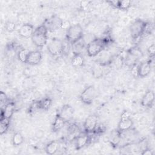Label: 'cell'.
Wrapping results in <instances>:
<instances>
[{"instance_id": "52a82bcc", "label": "cell", "mask_w": 155, "mask_h": 155, "mask_svg": "<svg viewBox=\"0 0 155 155\" xmlns=\"http://www.w3.org/2000/svg\"><path fill=\"white\" fill-rule=\"evenodd\" d=\"M96 96V90L93 85L87 87L81 93L80 99L86 105L91 104Z\"/></svg>"}, {"instance_id": "ba28073f", "label": "cell", "mask_w": 155, "mask_h": 155, "mask_svg": "<svg viewBox=\"0 0 155 155\" xmlns=\"http://www.w3.org/2000/svg\"><path fill=\"white\" fill-rule=\"evenodd\" d=\"M63 20L58 15H53L47 19H45L42 24L45 25L48 31H53L61 29Z\"/></svg>"}, {"instance_id": "83f0119b", "label": "cell", "mask_w": 155, "mask_h": 155, "mask_svg": "<svg viewBox=\"0 0 155 155\" xmlns=\"http://www.w3.org/2000/svg\"><path fill=\"white\" fill-rule=\"evenodd\" d=\"M104 67L101 65L97 63H96V64L94 66L93 68V74L96 78H99L102 76L104 71Z\"/></svg>"}, {"instance_id": "603a6c76", "label": "cell", "mask_w": 155, "mask_h": 155, "mask_svg": "<svg viewBox=\"0 0 155 155\" xmlns=\"http://www.w3.org/2000/svg\"><path fill=\"white\" fill-rule=\"evenodd\" d=\"M36 102L39 109L43 110H47L52 104V100L48 97H44Z\"/></svg>"}, {"instance_id": "4316f807", "label": "cell", "mask_w": 155, "mask_h": 155, "mask_svg": "<svg viewBox=\"0 0 155 155\" xmlns=\"http://www.w3.org/2000/svg\"><path fill=\"white\" fill-rule=\"evenodd\" d=\"M10 120L7 119L5 117L0 118V134L1 135H2L4 133H5L9 126H10Z\"/></svg>"}, {"instance_id": "6da1fadb", "label": "cell", "mask_w": 155, "mask_h": 155, "mask_svg": "<svg viewBox=\"0 0 155 155\" xmlns=\"http://www.w3.org/2000/svg\"><path fill=\"white\" fill-rule=\"evenodd\" d=\"M48 30L44 24H41L34 30L31 37L32 42L38 48H42L48 43Z\"/></svg>"}, {"instance_id": "5bb4252c", "label": "cell", "mask_w": 155, "mask_h": 155, "mask_svg": "<svg viewBox=\"0 0 155 155\" xmlns=\"http://www.w3.org/2000/svg\"><path fill=\"white\" fill-rule=\"evenodd\" d=\"M42 59V54L39 50L30 51L26 64L30 65H36L39 64Z\"/></svg>"}, {"instance_id": "ac0fdd59", "label": "cell", "mask_w": 155, "mask_h": 155, "mask_svg": "<svg viewBox=\"0 0 155 155\" xmlns=\"http://www.w3.org/2000/svg\"><path fill=\"white\" fill-rule=\"evenodd\" d=\"M154 101V93L152 90H148L143 94L140 104L143 107H151Z\"/></svg>"}, {"instance_id": "f546056e", "label": "cell", "mask_w": 155, "mask_h": 155, "mask_svg": "<svg viewBox=\"0 0 155 155\" xmlns=\"http://www.w3.org/2000/svg\"><path fill=\"white\" fill-rule=\"evenodd\" d=\"M16 28V25L15 22L12 21H7L5 24V29L8 32H13Z\"/></svg>"}, {"instance_id": "d6986e66", "label": "cell", "mask_w": 155, "mask_h": 155, "mask_svg": "<svg viewBox=\"0 0 155 155\" xmlns=\"http://www.w3.org/2000/svg\"><path fill=\"white\" fill-rule=\"evenodd\" d=\"M67 121L64 119L58 113L56 115L54 121L52 124L51 128L53 131L57 132L61 130L65 125Z\"/></svg>"}, {"instance_id": "8fae6325", "label": "cell", "mask_w": 155, "mask_h": 155, "mask_svg": "<svg viewBox=\"0 0 155 155\" xmlns=\"http://www.w3.org/2000/svg\"><path fill=\"white\" fill-rule=\"evenodd\" d=\"M74 139L75 148L76 150H79L87 146L90 142L91 137L89 133L84 131L82 133L79 134L76 137L74 138Z\"/></svg>"}, {"instance_id": "e0dca14e", "label": "cell", "mask_w": 155, "mask_h": 155, "mask_svg": "<svg viewBox=\"0 0 155 155\" xmlns=\"http://www.w3.org/2000/svg\"><path fill=\"white\" fill-rule=\"evenodd\" d=\"M74 113V108L70 105L65 104L62 107L58 114L67 122L72 118Z\"/></svg>"}, {"instance_id": "d6a6232c", "label": "cell", "mask_w": 155, "mask_h": 155, "mask_svg": "<svg viewBox=\"0 0 155 155\" xmlns=\"http://www.w3.org/2000/svg\"><path fill=\"white\" fill-rule=\"evenodd\" d=\"M71 24L68 20L63 21L62 24L61 29H63V30H65L67 31L71 27Z\"/></svg>"}, {"instance_id": "7c38bea8", "label": "cell", "mask_w": 155, "mask_h": 155, "mask_svg": "<svg viewBox=\"0 0 155 155\" xmlns=\"http://www.w3.org/2000/svg\"><path fill=\"white\" fill-rule=\"evenodd\" d=\"M16 109V105L15 102L10 101L8 102L6 105L1 108L0 118L5 117L7 119L10 120L13 116Z\"/></svg>"}, {"instance_id": "4dcf8cb0", "label": "cell", "mask_w": 155, "mask_h": 155, "mask_svg": "<svg viewBox=\"0 0 155 155\" xmlns=\"http://www.w3.org/2000/svg\"><path fill=\"white\" fill-rule=\"evenodd\" d=\"M0 101H1V107L5 106L6 105V104L8 102H9L5 93L3 91H1V93H0Z\"/></svg>"}, {"instance_id": "1f68e13d", "label": "cell", "mask_w": 155, "mask_h": 155, "mask_svg": "<svg viewBox=\"0 0 155 155\" xmlns=\"http://www.w3.org/2000/svg\"><path fill=\"white\" fill-rule=\"evenodd\" d=\"M147 52L151 58H154L155 54V45L152 44L147 48Z\"/></svg>"}, {"instance_id": "9a60e30c", "label": "cell", "mask_w": 155, "mask_h": 155, "mask_svg": "<svg viewBox=\"0 0 155 155\" xmlns=\"http://www.w3.org/2000/svg\"><path fill=\"white\" fill-rule=\"evenodd\" d=\"M35 28L32 24L29 23H25L21 25L18 30V33L20 36L25 38H31Z\"/></svg>"}, {"instance_id": "30bf717a", "label": "cell", "mask_w": 155, "mask_h": 155, "mask_svg": "<svg viewBox=\"0 0 155 155\" xmlns=\"http://www.w3.org/2000/svg\"><path fill=\"white\" fill-rule=\"evenodd\" d=\"M98 126V118L95 115L88 116L84 123V131L91 134L94 132Z\"/></svg>"}, {"instance_id": "f1b7e54d", "label": "cell", "mask_w": 155, "mask_h": 155, "mask_svg": "<svg viewBox=\"0 0 155 155\" xmlns=\"http://www.w3.org/2000/svg\"><path fill=\"white\" fill-rule=\"evenodd\" d=\"M131 6V2L130 1L123 0L119 1L117 8L122 10H127Z\"/></svg>"}, {"instance_id": "ffe728a7", "label": "cell", "mask_w": 155, "mask_h": 155, "mask_svg": "<svg viewBox=\"0 0 155 155\" xmlns=\"http://www.w3.org/2000/svg\"><path fill=\"white\" fill-rule=\"evenodd\" d=\"M122 139V133H120L117 129L116 130L113 131L111 133L109 140H110L111 145L113 147H117L120 144Z\"/></svg>"}, {"instance_id": "d4e9b609", "label": "cell", "mask_w": 155, "mask_h": 155, "mask_svg": "<svg viewBox=\"0 0 155 155\" xmlns=\"http://www.w3.org/2000/svg\"><path fill=\"white\" fill-rule=\"evenodd\" d=\"M30 50L27 48H21L17 53V57L18 60L22 63H26L27 60L30 53Z\"/></svg>"}, {"instance_id": "2e32d148", "label": "cell", "mask_w": 155, "mask_h": 155, "mask_svg": "<svg viewBox=\"0 0 155 155\" xmlns=\"http://www.w3.org/2000/svg\"><path fill=\"white\" fill-rule=\"evenodd\" d=\"M133 126V122L131 117L129 118H120L118 123L117 130L120 133L126 132L131 129Z\"/></svg>"}, {"instance_id": "cb8c5ba5", "label": "cell", "mask_w": 155, "mask_h": 155, "mask_svg": "<svg viewBox=\"0 0 155 155\" xmlns=\"http://www.w3.org/2000/svg\"><path fill=\"white\" fill-rule=\"evenodd\" d=\"M85 42L84 38L77 41L76 42L72 44V49L73 51V54L74 53H81V51L85 48Z\"/></svg>"}, {"instance_id": "484cf974", "label": "cell", "mask_w": 155, "mask_h": 155, "mask_svg": "<svg viewBox=\"0 0 155 155\" xmlns=\"http://www.w3.org/2000/svg\"><path fill=\"white\" fill-rule=\"evenodd\" d=\"M24 138L20 132H16L14 133L12 139L13 145L16 147L19 146L24 142Z\"/></svg>"}, {"instance_id": "7a4b0ae2", "label": "cell", "mask_w": 155, "mask_h": 155, "mask_svg": "<svg viewBox=\"0 0 155 155\" xmlns=\"http://www.w3.org/2000/svg\"><path fill=\"white\" fill-rule=\"evenodd\" d=\"M107 47L106 44L101 38H95L87 43L86 46V51L88 56H97Z\"/></svg>"}, {"instance_id": "9c48e42d", "label": "cell", "mask_w": 155, "mask_h": 155, "mask_svg": "<svg viewBox=\"0 0 155 155\" xmlns=\"http://www.w3.org/2000/svg\"><path fill=\"white\" fill-rule=\"evenodd\" d=\"M96 63L100 64L103 67H107L113 63L114 56L110 51L105 48L97 56Z\"/></svg>"}, {"instance_id": "e575fe53", "label": "cell", "mask_w": 155, "mask_h": 155, "mask_svg": "<svg viewBox=\"0 0 155 155\" xmlns=\"http://www.w3.org/2000/svg\"><path fill=\"white\" fill-rule=\"evenodd\" d=\"M91 2L89 1H81L80 2V5L81 7L82 8H87L89 5H90V3Z\"/></svg>"}, {"instance_id": "7402d4cb", "label": "cell", "mask_w": 155, "mask_h": 155, "mask_svg": "<svg viewBox=\"0 0 155 155\" xmlns=\"http://www.w3.org/2000/svg\"><path fill=\"white\" fill-rule=\"evenodd\" d=\"M85 59L81 53L73 54L71 63L72 66L74 67H81L84 65Z\"/></svg>"}, {"instance_id": "8992f818", "label": "cell", "mask_w": 155, "mask_h": 155, "mask_svg": "<svg viewBox=\"0 0 155 155\" xmlns=\"http://www.w3.org/2000/svg\"><path fill=\"white\" fill-rule=\"evenodd\" d=\"M47 50L52 56H58L63 53L64 45L63 42L58 38H52L47 44Z\"/></svg>"}, {"instance_id": "836d02e7", "label": "cell", "mask_w": 155, "mask_h": 155, "mask_svg": "<svg viewBox=\"0 0 155 155\" xmlns=\"http://www.w3.org/2000/svg\"><path fill=\"white\" fill-rule=\"evenodd\" d=\"M140 154L142 155H153V153L150 148H147L145 150H144L143 151H142V152H140Z\"/></svg>"}, {"instance_id": "4fadbf2b", "label": "cell", "mask_w": 155, "mask_h": 155, "mask_svg": "<svg viewBox=\"0 0 155 155\" xmlns=\"http://www.w3.org/2000/svg\"><path fill=\"white\" fill-rule=\"evenodd\" d=\"M151 71V61H146L140 62L137 65V77L145 78L147 76Z\"/></svg>"}, {"instance_id": "d590c367", "label": "cell", "mask_w": 155, "mask_h": 155, "mask_svg": "<svg viewBox=\"0 0 155 155\" xmlns=\"http://www.w3.org/2000/svg\"><path fill=\"white\" fill-rule=\"evenodd\" d=\"M131 117V113L127 110L124 111L120 116V118H129Z\"/></svg>"}, {"instance_id": "44dd1931", "label": "cell", "mask_w": 155, "mask_h": 155, "mask_svg": "<svg viewBox=\"0 0 155 155\" xmlns=\"http://www.w3.org/2000/svg\"><path fill=\"white\" fill-rule=\"evenodd\" d=\"M59 144L57 140H52L48 142L45 146V151L47 154L53 155L56 154L59 150Z\"/></svg>"}, {"instance_id": "3957f363", "label": "cell", "mask_w": 155, "mask_h": 155, "mask_svg": "<svg viewBox=\"0 0 155 155\" xmlns=\"http://www.w3.org/2000/svg\"><path fill=\"white\" fill-rule=\"evenodd\" d=\"M84 37V30L79 24L71 25L66 31L65 38L67 42L71 45L81 40Z\"/></svg>"}, {"instance_id": "277c9868", "label": "cell", "mask_w": 155, "mask_h": 155, "mask_svg": "<svg viewBox=\"0 0 155 155\" xmlns=\"http://www.w3.org/2000/svg\"><path fill=\"white\" fill-rule=\"evenodd\" d=\"M147 22L141 19H136L130 26L129 30L133 39H137L143 35Z\"/></svg>"}, {"instance_id": "5b68a950", "label": "cell", "mask_w": 155, "mask_h": 155, "mask_svg": "<svg viewBox=\"0 0 155 155\" xmlns=\"http://www.w3.org/2000/svg\"><path fill=\"white\" fill-rule=\"evenodd\" d=\"M142 56V52L139 48L136 47H132L128 50L124 63L126 65L132 67L133 65L137 64V61Z\"/></svg>"}]
</instances>
